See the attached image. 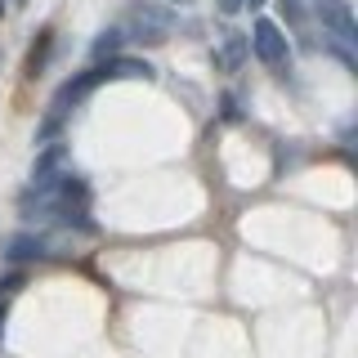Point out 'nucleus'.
I'll use <instances>...</instances> for the list:
<instances>
[{
    "instance_id": "obj_1",
    "label": "nucleus",
    "mask_w": 358,
    "mask_h": 358,
    "mask_svg": "<svg viewBox=\"0 0 358 358\" xmlns=\"http://www.w3.org/2000/svg\"><path fill=\"white\" fill-rule=\"evenodd\" d=\"M175 31V14L171 9H162V5H152V0H139V5L130 9V27H126V41H166Z\"/></svg>"
},
{
    "instance_id": "obj_2",
    "label": "nucleus",
    "mask_w": 358,
    "mask_h": 358,
    "mask_svg": "<svg viewBox=\"0 0 358 358\" xmlns=\"http://www.w3.org/2000/svg\"><path fill=\"white\" fill-rule=\"evenodd\" d=\"M251 50H255V59H260V63L282 67L287 54H291V45H287L282 27H278L273 18H255V27H251Z\"/></svg>"
},
{
    "instance_id": "obj_3",
    "label": "nucleus",
    "mask_w": 358,
    "mask_h": 358,
    "mask_svg": "<svg viewBox=\"0 0 358 358\" xmlns=\"http://www.w3.org/2000/svg\"><path fill=\"white\" fill-rule=\"evenodd\" d=\"M318 18H322V31H331L341 45H354V41H358L350 0H318Z\"/></svg>"
},
{
    "instance_id": "obj_4",
    "label": "nucleus",
    "mask_w": 358,
    "mask_h": 358,
    "mask_svg": "<svg viewBox=\"0 0 358 358\" xmlns=\"http://www.w3.org/2000/svg\"><path fill=\"white\" fill-rule=\"evenodd\" d=\"M50 59H54V27H41V31H36V41L27 45V59H22V76H27V81H36L45 67H50Z\"/></svg>"
},
{
    "instance_id": "obj_5",
    "label": "nucleus",
    "mask_w": 358,
    "mask_h": 358,
    "mask_svg": "<svg viewBox=\"0 0 358 358\" xmlns=\"http://www.w3.org/2000/svg\"><path fill=\"white\" fill-rule=\"evenodd\" d=\"M45 255H50V242H45L41 233H18V238H9V246H5V260H9V264L45 260Z\"/></svg>"
},
{
    "instance_id": "obj_6",
    "label": "nucleus",
    "mask_w": 358,
    "mask_h": 358,
    "mask_svg": "<svg viewBox=\"0 0 358 358\" xmlns=\"http://www.w3.org/2000/svg\"><path fill=\"white\" fill-rule=\"evenodd\" d=\"M121 45H126V31L121 27H103L90 45V59L94 63H108V59H121Z\"/></svg>"
},
{
    "instance_id": "obj_7",
    "label": "nucleus",
    "mask_w": 358,
    "mask_h": 358,
    "mask_svg": "<svg viewBox=\"0 0 358 358\" xmlns=\"http://www.w3.org/2000/svg\"><path fill=\"white\" fill-rule=\"evenodd\" d=\"M63 157H67V148L63 143H50L36 162H31V184H50L54 175H59V166H63Z\"/></svg>"
},
{
    "instance_id": "obj_8",
    "label": "nucleus",
    "mask_w": 358,
    "mask_h": 358,
    "mask_svg": "<svg viewBox=\"0 0 358 358\" xmlns=\"http://www.w3.org/2000/svg\"><path fill=\"white\" fill-rule=\"evenodd\" d=\"M27 282L22 273H5L0 278V336H5V318H9V300H14V291Z\"/></svg>"
},
{
    "instance_id": "obj_9",
    "label": "nucleus",
    "mask_w": 358,
    "mask_h": 358,
    "mask_svg": "<svg viewBox=\"0 0 358 358\" xmlns=\"http://www.w3.org/2000/svg\"><path fill=\"white\" fill-rule=\"evenodd\" d=\"M224 54H229V63L246 59V36H242V31H229V36H224Z\"/></svg>"
},
{
    "instance_id": "obj_10",
    "label": "nucleus",
    "mask_w": 358,
    "mask_h": 358,
    "mask_svg": "<svg viewBox=\"0 0 358 358\" xmlns=\"http://www.w3.org/2000/svg\"><path fill=\"white\" fill-rule=\"evenodd\" d=\"M220 117H224V121H242V108H238V94H224V99H220Z\"/></svg>"
},
{
    "instance_id": "obj_11",
    "label": "nucleus",
    "mask_w": 358,
    "mask_h": 358,
    "mask_svg": "<svg viewBox=\"0 0 358 358\" xmlns=\"http://www.w3.org/2000/svg\"><path fill=\"white\" fill-rule=\"evenodd\" d=\"M215 5H220V14H238L242 0H215Z\"/></svg>"
},
{
    "instance_id": "obj_12",
    "label": "nucleus",
    "mask_w": 358,
    "mask_h": 358,
    "mask_svg": "<svg viewBox=\"0 0 358 358\" xmlns=\"http://www.w3.org/2000/svg\"><path fill=\"white\" fill-rule=\"evenodd\" d=\"M242 5H251V9H260V5H264V0H242Z\"/></svg>"
},
{
    "instance_id": "obj_13",
    "label": "nucleus",
    "mask_w": 358,
    "mask_h": 358,
    "mask_svg": "<svg viewBox=\"0 0 358 358\" xmlns=\"http://www.w3.org/2000/svg\"><path fill=\"white\" fill-rule=\"evenodd\" d=\"M5 9H9V0H0V18H5Z\"/></svg>"
},
{
    "instance_id": "obj_14",
    "label": "nucleus",
    "mask_w": 358,
    "mask_h": 358,
    "mask_svg": "<svg viewBox=\"0 0 358 358\" xmlns=\"http://www.w3.org/2000/svg\"><path fill=\"white\" fill-rule=\"evenodd\" d=\"M171 5H184V0H171Z\"/></svg>"
}]
</instances>
